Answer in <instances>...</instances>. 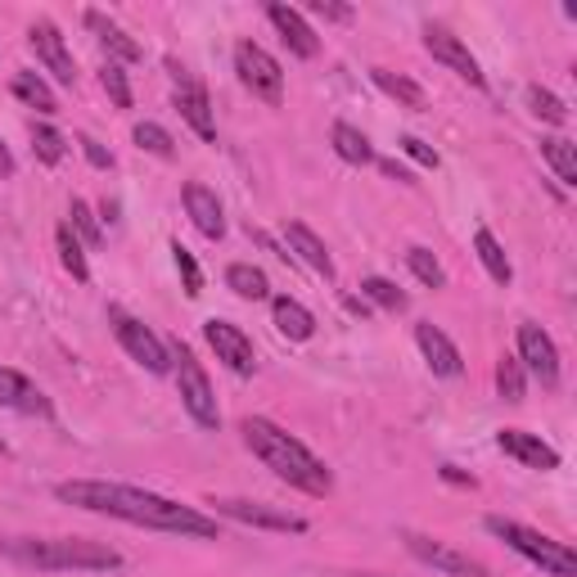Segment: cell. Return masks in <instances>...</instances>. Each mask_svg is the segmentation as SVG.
I'll return each mask as SVG.
<instances>
[{"mask_svg": "<svg viewBox=\"0 0 577 577\" xmlns=\"http://www.w3.org/2000/svg\"><path fill=\"white\" fill-rule=\"evenodd\" d=\"M172 361H176V389H181V402H185L189 419H195L199 429H217L221 425V411H217V393H212V383H208L199 357L189 353L185 343H176Z\"/></svg>", "mask_w": 577, "mask_h": 577, "instance_id": "cell-5", "label": "cell"}, {"mask_svg": "<svg viewBox=\"0 0 577 577\" xmlns=\"http://www.w3.org/2000/svg\"><path fill=\"white\" fill-rule=\"evenodd\" d=\"M0 176H14V153L5 149V140H0Z\"/></svg>", "mask_w": 577, "mask_h": 577, "instance_id": "cell-44", "label": "cell"}, {"mask_svg": "<svg viewBox=\"0 0 577 577\" xmlns=\"http://www.w3.org/2000/svg\"><path fill=\"white\" fill-rule=\"evenodd\" d=\"M55 244H59V262H64V272L72 276V280H91V266H86V253H82V240L72 235V226L64 221L59 230H55Z\"/></svg>", "mask_w": 577, "mask_h": 577, "instance_id": "cell-26", "label": "cell"}, {"mask_svg": "<svg viewBox=\"0 0 577 577\" xmlns=\"http://www.w3.org/2000/svg\"><path fill=\"white\" fill-rule=\"evenodd\" d=\"M266 19L276 23V32L285 36V46L298 55V59H316V50H321V42H316V32L307 27V19L293 10V5H266Z\"/></svg>", "mask_w": 577, "mask_h": 577, "instance_id": "cell-18", "label": "cell"}, {"mask_svg": "<svg viewBox=\"0 0 577 577\" xmlns=\"http://www.w3.org/2000/svg\"><path fill=\"white\" fill-rule=\"evenodd\" d=\"M226 285L235 289L240 298H249V302H262V298H272V280H266V272H257V266H249V262H235L226 272Z\"/></svg>", "mask_w": 577, "mask_h": 577, "instance_id": "cell-25", "label": "cell"}, {"mask_svg": "<svg viewBox=\"0 0 577 577\" xmlns=\"http://www.w3.org/2000/svg\"><path fill=\"white\" fill-rule=\"evenodd\" d=\"M172 257H176V272H181V285H185V293H189V298H199V293H204V272H199L195 253H189V249L176 240V244H172Z\"/></svg>", "mask_w": 577, "mask_h": 577, "instance_id": "cell-36", "label": "cell"}, {"mask_svg": "<svg viewBox=\"0 0 577 577\" xmlns=\"http://www.w3.org/2000/svg\"><path fill=\"white\" fill-rule=\"evenodd\" d=\"M172 68V82H176V113L185 118V127L195 131L199 140H217V118H212V104H208V91L189 77L176 59H168Z\"/></svg>", "mask_w": 577, "mask_h": 577, "instance_id": "cell-8", "label": "cell"}, {"mask_svg": "<svg viewBox=\"0 0 577 577\" xmlns=\"http://www.w3.org/2000/svg\"><path fill=\"white\" fill-rule=\"evenodd\" d=\"M312 14L334 19V23H348V19H353V10H348V5H330V0H312Z\"/></svg>", "mask_w": 577, "mask_h": 577, "instance_id": "cell-41", "label": "cell"}, {"mask_svg": "<svg viewBox=\"0 0 577 577\" xmlns=\"http://www.w3.org/2000/svg\"><path fill=\"white\" fill-rule=\"evenodd\" d=\"M5 555L42 568V573H108L123 568V555L104 546V542H86V536H19L5 542Z\"/></svg>", "mask_w": 577, "mask_h": 577, "instance_id": "cell-3", "label": "cell"}, {"mask_svg": "<svg viewBox=\"0 0 577 577\" xmlns=\"http://www.w3.org/2000/svg\"><path fill=\"white\" fill-rule=\"evenodd\" d=\"M136 145L145 149V153H153V159H172L176 153V145H172V136L159 127V123H136Z\"/></svg>", "mask_w": 577, "mask_h": 577, "instance_id": "cell-34", "label": "cell"}, {"mask_svg": "<svg viewBox=\"0 0 577 577\" xmlns=\"http://www.w3.org/2000/svg\"><path fill=\"white\" fill-rule=\"evenodd\" d=\"M330 140H334V153H338L343 163H353V168H370V163H374V145H370L353 123H334Z\"/></svg>", "mask_w": 577, "mask_h": 577, "instance_id": "cell-23", "label": "cell"}, {"mask_svg": "<svg viewBox=\"0 0 577 577\" xmlns=\"http://www.w3.org/2000/svg\"><path fill=\"white\" fill-rule=\"evenodd\" d=\"M379 168H383V176H393V181H411V172H406V168H397L393 159H383Z\"/></svg>", "mask_w": 577, "mask_h": 577, "instance_id": "cell-43", "label": "cell"}, {"mask_svg": "<svg viewBox=\"0 0 577 577\" xmlns=\"http://www.w3.org/2000/svg\"><path fill=\"white\" fill-rule=\"evenodd\" d=\"M519 366H523V374L542 379V389H555L559 383V348H555V338L532 321L519 325Z\"/></svg>", "mask_w": 577, "mask_h": 577, "instance_id": "cell-9", "label": "cell"}, {"mask_svg": "<svg viewBox=\"0 0 577 577\" xmlns=\"http://www.w3.org/2000/svg\"><path fill=\"white\" fill-rule=\"evenodd\" d=\"M0 406H5V411H19V415H42V419L55 415L50 397L36 389L27 374H19V370H10V366H0Z\"/></svg>", "mask_w": 577, "mask_h": 577, "instance_id": "cell-15", "label": "cell"}, {"mask_svg": "<svg viewBox=\"0 0 577 577\" xmlns=\"http://www.w3.org/2000/svg\"><path fill=\"white\" fill-rule=\"evenodd\" d=\"M68 226H72V235H82L91 249H100L104 244V230H100V221H95V212H91V204H82V199H72V208H68Z\"/></svg>", "mask_w": 577, "mask_h": 577, "instance_id": "cell-35", "label": "cell"}, {"mask_svg": "<svg viewBox=\"0 0 577 577\" xmlns=\"http://www.w3.org/2000/svg\"><path fill=\"white\" fill-rule=\"evenodd\" d=\"M204 338L212 343V353L217 361H226V370H235V374H253L257 370V357H253V343L240 325H230V321H204Z\"/></svg>", "mask_w": 577, "mask_h": 577, "instance_id": "cell-13", "label": "cell"}, {"mask_svg": "<svg viewBox=\"0 0 577 577\" xmlns=\"http://www.w3.org/2000/svg\"><path fill=\"white\" fill-rule=\"evenodd\" d=\"M14 95L23 100V104H32L36 113H59V100H55V91L42 82L36 72H19L14 77Z\"/></svg>", "mask_w": 577, "mask_h": 577, "instance_id": "cell-28", "label": "cell"}, {"mask_svg": "<svg viewBox=\"0 0 577 577\" xmlns=\"http://www.w3.org/2000/svg\"><path fill=\"white\" fill-rule=\"evenodd\" d=\"M361 298H370L374 307H383V312H406V307H411V298L393 280H383V276H366L361 280Z\"/></svg>", "mask_w": 577, "mask_h": 577, "instance_id": "cell-30", "label": "cell"}, {"mask_svg": "<svg viewBox=\"0 0 577 577\" xmlns=\"http://www.w3.org/2000/svg\"><path fill=\"white\" fill-rule=\"evenodd\" d=\"M415 343H419V353H425V361H429V370H434L438 379H455L460 370H465V361H460V348H455V343H451L438 325L419 321V325H415Z\"/></svg>", "mask_w": 577, "mask_h": 577, "instance_id": "cell-17", "label": "cell"}, {"mask_svg": "<svg viewBox=\"0 0 577 577\" xmlns=\"http://www.w3.org/2000/svg\"><path fill=\"white\" fill-rule=\"evenodd\" d=\"M185 212H189V221L199 226V235H208V240H221L226 235L221 204H217V195H212L208 185H199V181L185 185Z\"/></svg>", "mask_w": 577, "mask_h": 577, "instance_id": "cell-19", "label": "cell"}, {"mask_svg": "<svg viewBox=\"0 0 577 577\" xmlns=\"http://www.w3.org/2000/svg\"><path fill=\"white\" fill-rule=\"evenodd\" d=\"M244 442L262 465L276 470V478H285L289 487H298L307 496H330L334 492V474L325 470V460H316L293 434H285L280 425H272V419H257V415L244 419Z\"/></svg>", "mask_w": 577, "mask_h": 577, "instance_id": "cell-2", "label": "cell"}, {"mask_svg": "<svg viewBox=\"0 0 577 577\" xmlns=\"http://www.w3.org/2000/svg\"><path fill=\"white\" fill-rule=\"evenodd\" d=\"M496 389H501V397H506V402H523L528 379H523L519 357H501V366H496Z\"/></svg>", "mask_w": 577, "mask_h": 577, "instance_id": "cell-33", "label": "cell"}, {"mask_svg": "<svg viewBox=\"0 0 577 577\" xmlns=\"http://www.w3.org/2000/svg\"><path fill=\"white\" fill-rule=\"evenodd\" d=\"M77 145H82V153H86V159L95 163V168H113V153L100 145V140H91V136H82V140H77Z\"/></svg>", "mask_w": 577, "mask_h": 577, "instance_id": "cell-40", "label": "cell"}, {"mask_svg": "<svg viewBox=\"0 0 577 577\" xmlns=\"http://www.w3.org/2000/svg\"><path fill=\"white\" fill-rule=\"evenodd\" d=\"M425 50L438 59V64H447L455 77H460V82H470V86H487V77H483V68H478V59L470 55V46L465 42H460V36H451L447 27H429L425 32Z\"/></svg>", "mask_w": 577, "mask_h": 577, "instance_id": "cell-12", "label": "cell"}, {"mask_svg": "<svg viewBox=\"0 0 577 577\" xmlns=\"http://www.w3.org/2000/svg\"><path fill=\"white\" fill-rule=\"evenodd\" d=\"M55 496L64 506L77 510H91V515H108V519H123L136 528H153V532H176V536H217V519L176 506L159 492H145V487H127V483H104V478H72L59 483Z\"/></svg>", "mask_w": 577, "mask_h": 577, "instance_id": "cell-1", "label": "cell"}, {"mask_svg": "<svg viewBox=\"0 0 577 577\" xmlns=\"http://www.w3.org/2000/svg\"><path fill=\"white\" fill-rule=\"evenodd\" d=\"M86 27H91V32L100 36V46H104V50H108L113 59H123V64H136V59L145 55V50H140V42H131V36H127V32L118 27V23H113V19H104L100 10H91V14H86Z\"/></svg>", "mask_w": 577, "mask_h": 577, "instance_id": "cell-21", "label": "cell"}, {"mask_svg": "<svg viewBox=\"0 0 577 577\" xmlns=\"http://www.w3.org/2000/svg\"><path fill=\"white\" fill-rule=\"evenodd\" d=\"M528 108H532L542 123H551V127H564V123H568L564 100H559V95H551V91H542V86H528Z\"/></svg>", "mask_w": 577, "mask_h": 577, "instance_id": "cell-32", "label": "cell"}, {"mask_svg": "<svg viewBox=\"0 0 577 577\" xmlns=\"http://www.w3.org/2000/svg\"><path fill=\"white\" fill-rule=\"evenodd\" d=\"M108 321H113V334H118V343L127 348V357H131V361H140L149 374H168V370H172V353L163 348V338L153 334L149 325H140L136 316L118 312V307L108 312Z\"/></svg>", "mask_w": 577, "mask_h": 577, "instance_id": "cell-6", "label": "cell"}, {"mask_svg": "<svg viewBox=\"0 0 577 577\" xmlns=\"http://www.w3.org/2000/svg\"><path fill=\"white\" fill-rule=\"evenodd\" d=\"M272 316H276V330H280L285 338H293V343H307V338L316 334V316L307 312L298 298H276V302H272Z\"/></svg>", "mask_w": 577, "mask_h": 577, "instance_id": "cell-22", "label": "cell"}, {"mask_svg": "<svg viewBox=\"0 0 577 577\" xmlns=\"http://www.w3.org/2000/svg\"><path fill=\"white\" fill-rule=\"evenodd\" d=\"M235 72H240V82L257 100H266V104H280L285 100V72H280V64L266 55L257 42H240L235 46Z\"/></svg>", "mask_w": 577, "mask_h": 577, "instance_id": "cell-7", "label": "cell"}, {"mask_svg": "<svg viewBox=\"0 0 577 577\" xmlns=\"http://www.w3.org/2000/svg\"><path fill=\"white\" fill-rule=\"evenodd\" d=\"M496 447H501L506 455H515L519 465H528V470H559V451L551 447V442H542L536 434H528V429H501L496 434Z\"/></svg>", "mask_w": 577, "mask_h": 577, "instance_id": "cell-16", "label": "cell"}, {"mask_svg": "<svg viewBox=\"0 0 577 577\" xmlns=\"http://www.w3.org/2000/svg\"><path fill=\"white\" fill-rule=\"evenodd\" d=\"M406 266H411V276L419 280V285H429V289H442L447 285V272H442V262L429 253V249H419V244H411L406 249Z\"/></svg>", "mask_w": 577, "mask_h": 577, "instance_id": "cell-31", "label": "cell"}, {"mask_svg": "<svg viewBox=\"0 0 577 577\" xmlns=\"http://www.w3.org/2000/svg\"><path fill=\"white\" fill-rule=\"evenodd\" d=\"M474 253H478L483 272H487L496 285H510V280H515V266H510L506 249L496 244V235H492V230H478V235H474Z\"/></svg>", "mask_w": 577, "mask_h": 577, "instance_id": "cell-24", "label": "cell"}, {"mask_svg": "<svg viewBox=\"0 0 577 577\" xmlns=\"http://www.w3.org/2000/svg\"><path fill=\"white\" fill-rule=\"evenodd\" d=\"M542 159L555 168V176H559V185H577V153H573V145L568 140H559V136H551V140H542Z\"/></svg>", "mask_w": 577, "mask_h": 577, "instance_id": "cell-29", "label": "cell"}, {"mask_svg": "<svg viewBox=\"0 0 577 577\" xmlns=\"http://www.w3.org/2000/svg\"><path fill=\"white\" fill-rule=\"evenodd\" d=\"M397 145H402V153H406V159H415L419 168H438V153H434V149H429L425 140H415V136H402Z\"/></svg>", "mask_w": 577, "mask_h": 577, "instance_id": "cell-39", "label": "cell"}, {"mask_svg": "<svg viewBox=\"0 0 577 577\" xmlns=\"http://www.w3.org/2000/svg\"><path fill=\"white\" fill-rule=\"evenodd\" d=\"M483 528L496 536V542H506L515 555H523L528 564H536L542 573H551V577H577V555L564 542H555V536L536 532L528 523H515V519H501V515H487Z\"/></svg>", "mask_w": 577, "mask_h": 577, "instance_id": "cell-4", "label": "cell"}, {"mask_svg": "<svg viewBox=\"0 0 577 577\" xmlns=\"http://www.w3.org/2000/svg\"><path fill=\"white\" fill-rule=\"evenodd\" d=\"M406 551L419 564H429V568H438L447 577H487V568L478 559H470L465 551H455L447 542H434V536H425V532H406Z\"/></svg>", "mask_w": 577, "mask_h": 577, "instance_id": "cell-10", "label": "cell"}, {"mask_svg": "<svg viewBox=\"0 0 577 577\" xmlns=\"http://www.w3.org/2000/svg\"><path fill=\"white\" fill-rule=\"evenodd\" d=\"M208 506H217V515L235 519V523H253V528H272V532H307V519L302 515H289V510H276V506H262V501H235V496H212Z\"/></svg>", "mask_w": 577, "mask_h": 577, "instance_id": "cell-11", "label": "cell"}, {"mask_svg": "<svg viewBox=\"0 0 577 577\" xmlns=\"http://www.w3.org/2000/svg\"><path fill=\"white\" fill-rule=\"evenodd\" d=\"M285 240H289V249H293V253H298L307 266H312L316 276L334 280V257H330V249H325V244H321V240H316V235H312V230H307L302 221H289V226H285Z\"/></svg>", "mask_w": 577, "mask_h": 577, "instance_id": "cell-20", "label": "cell"}, {"mask_svg": "<svg viewBox=\"0 0 577 577\" xmlns=\"http://www.w3.org/2000/svg\"><path fill=\"white\" fill-rule=\"evenodd\" d=\"M32 149H36V159H42L46 168H55L64 159V136L42 123V127H32Z\"/></svg>", "mask_w": 577, "mask_h": 577, "instance_id": "cell-37", "label": "cell"}, {"mask_svg": "<svg viewBox=\"0 0 577 577\" xmlns=\"http://www.w3.org/2000/svg\"><path fill=\"white\" fill-rule=\"evenodd\" d=\"M27 46L36 50V59H42V64L55 72V82H64V86H72V82H77L72 55H68L64 36H59V27H55L50 19H36V23L27 27Z\"/></svg>", "mask_w": 577, "mask_h": 577, "instance_id": "cell-14", "label": "cell"}, {"mask_svg": "<svg viewBox=\"0 0 577 577\" xmlns=\"http://www.w3.org/2000/svg\"><path fill=\"white\" fill-rule=\"evenodd\" d=\"M370 77H374V86H379L383 95L402 100L406 108H425V91H419V86L411 82V77H402V72H389V68H374Z\"/></svg>", "mask_w": 577, "mask_h": 577, "instance_id": "cell-27", "label": "cell"}, {"mask_svg": "<svg viewBox=\"0 0 577 577\" xmlns=\"http://www.w3.org/2000/svg\"><path fill=\"white\" fill-rule=\"evenodd\" d=\"M442 478H447V483H460V487H474V478H470V474H460L455 465H442Z\"/></svg>", "mask_w": 577, "mask_h": 577, "instance_id": "cell-42", "label": "cell"}, {"mask_svg": "<svg viewBox=\"0 0 577 577\" xmlns=\"http://www.w3.org/2000/svg\"><path fill=\"white\" fill-rule=\"evenodd\" d=\"M100 82H104V91H108L113 104H118V108H131V82H127L123 64H108V68L100 72Z\"/></svg>", "mask_w": 577, "mask_h": 577, "instance_id": "cell-38", "label": "cell"}]
</instances>
